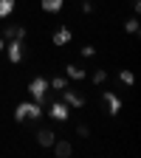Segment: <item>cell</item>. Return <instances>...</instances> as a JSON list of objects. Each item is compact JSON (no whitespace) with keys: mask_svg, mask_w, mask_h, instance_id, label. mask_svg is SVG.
Wrapping results in <instances>:
<instances>
[{"mask_svg":"<svg viewBox=\"0 0 141 158\" xmlns=\"http://www.w3.org/2000/svg\"><path fill=\"white\" fill-rule=\"evenodd\" d=\"M14 118L17 122H28V118H43V102H23L14 107Z\"/></svg>","mask_w":141,"mask_h":158,"instance_id":"cell-1","label":"cell"},{"mask_svg":"<svg viewBox=\"0 0 141 158\" xmlns=\"http://www.w3.org/2000/svg\"><path fill=\"white\" fill-rule=\"evenodd\" d=\"M6 56H9V62L11 65H20L23 62V51H26V45H23V40H6Z\"/></svg>","mask_w":141,"mask_h":158,"instance_id":"cell-2","label":"cell"},{"mask_svg":"<svg viewBox=\"0 0 141 158\" xmlns=\"http://www.w3.org/2000/svg\"><path fill=\"white\" fill-rule=\"evenodd\" d=\"M28 93L34 96V102H45V96H48V79L34 76L31 82H28Z\"/></svg>","mask_w":141,"mask_h":158,"instance_id":"cell-3","label":"cell"},{"mask_svg":"<svg viewBox=\"0 0 141 158\" xmlns=\"http://www.w3.org/2000/svg\"><path fill=\"white\" fill-rule=\"evenodd\" d=\"M62 102H65L68 107H85V96L76 93V90H71V88H65V90H62Z\"/></svg>","mask_w":141,"mask_h":158,"instance_id":"cell-4","label":"cell"},{"mask_svg":"<svg viewBox=\"0 0 141 158\" xmlns=\"http://www.w3.org/2000/svg\"><path fill=\"white\" fill-rule=\"evenodd\" d=\"M102 99H105V105H107V113L110 116H118V110H122V99H118L113 90H105Z\"/></svg>","mask_w":141,"mask_h":158,"instance_id":"cell-5","label":"cell"},{"mask_svg":"<svg viewBox=\"0 0 141 158\" xmlns=\"http://www.w3.org/2000/svg\"><path fill=\"white\" fill-rule=\"evenodd\" d=\"M51 150H54L56 158H71L73 155V147H71V141H65V138H56V141L51 144Z\"/></svg>","mask_w":141,"mask_h":158,"instance_id":"cell-6","label":"cell"},{"mask_svg":"<svg viewBox=\"0 0 141 158\" xmlns=\"http://www.w3.org/2000/svg\"><path fill=\"white\" fill-rule=\"evenodd\" d=\"M3 40H26V28L20 23H11V26H3Z\"/></svg>","mask_w":141,"mask_h":158,"instance_id":"cell-7","label":"cell"},{"mask_svg":"<svg viewBox=\"0 0 141 158\" xmlns=\"http://www.w3.org/2000/svg\"><path fill=\"white\" fill-rule=\"evenodd\" d=\"M48 116L54 118V122H65V118H68V105H65V102H51Z\"/></svg>","mask_w":141,"mask_h":158,"instance_id":"cell-8","label":"cell"},{"mask_svg":"<svg viewBox=\"0 0 141 158\" xmlns=\"http://www.w3.org/2000/svg\"><path fill=\"white\" fill-rule=\"evenodd\" d=\"M54 141H56V133H54V130H48V127H43V130H39V133H37V144H39V147H51Z\"/></svg>","mask_w":141,"mask_h":158,"instance_id":"cell-9","label":"cell"},{"mask_svg":"<svg viewBox=\"0 0 141 158\" xmlns=\"http://www.w3.org/2000/svg\"><path fill=\"white\" fill-rule=\"evenodd\" d=\"M71 37H73V34H71V28H68V26H62V28H56V31H54V37H51V40H54V45H68V43H71Z\"/></svg>","mask_w":141,"mask_h":158,"instance_id":"cell-10","label":"cell"},{"mask_svg":"<svg viewBox=\"0 0 141 158\" xmlns=\"http://www.w3.org/2000/svg\"><path fill=\"white\" fill-rule=\"evenodd\" d=\"M65 76H68V79H73V82H82V79L88 76V71H85V68H79V65H73V62H71V65L65 68Z\"/></svg>","mask_w":141,"mask_h":158,"instance_id":"cell-11","label":"cell"},{"mask_svg":"<svg viewBox=\"0 0 141 158\" xmlns=\"http://www.w3.org/2000/svg\"><path fill=\"white\" fill-rule=\"evenodd\" d=\"M43 11H48V14H56V11H62V6H65V0H43Z\"/></svg>","mask_w":141,"mask_h":158,"instance_id":"cell-12","label":"cell"},{"mask_svg":"<svg viewBox=\"0 0 141 158\" xmlns=\"http://www.w3.org/2000/svg\"><path fill=\"white\" fill-rule=\"evenodd\" d=\"M48 88L51 90H65L68 88V76H54L51 82H48Z\"/></svg>","mask_w":141,"mask_h":158,"instance_id":"cell-13","label":"cell"},{"mask_svg":"<svg viewBox=\"0 0 141 158\" xmlns=\"http://www.w3.org/2000/svg\"><path fill=\"white\" fill-rule=\"evenodd\" d=\"M14 11V0H0V17H9Z\"/></svg>","mask_w":141,"mask_h":158,"instance_id":"cell-14","label":"cell"},{"mask_svg":"<svg viewBox=\"0 0 141 158\" xmlns=\"http://www.w3.org/2000/svg\"><path fill=\"white\" fill-rule=\"evenodd\" d=\"M138 28H141L138 17H133V20H127V23H124V31H127V34H138Z\"/></svg>","mask_w":141,"mask_h":158,"instance_id":"cell-15","label":"cell"},{"mask_svg":"<svg viewBox=\"0 0 141 158\" xmlns=\"http://www.w3.org/2000/svg\"><path fill=\"white\" fill-rule=\"evenodd\" d=\"M90 79H93V85H102L105 79H107V71H102V68H99V71H93V73H90Z\"/></svg>","mask_w":141,"mask_h":158,"instance_id":"cell-16","label":"cell"},{"mask_svg":"<svg viewBox=\"0 0 141 158\" xmlns=\"http://www.w3.org/2000/svg\"><path fill=\"white\" fill-rule=\"evenodd\" d=\"M118 79H122L124 85H133V82H135V76H133V71H118Z\"/></svg>","mask_w":141,"mask_h":158,"instance_id":"cell-17","label":"cell"},{"mask_svg":"<svg viewBox=\"0 0 141 158\" xmlns=\"http://www.w3.org/2000/svg\"><path fill=\"white\" fill-rule=\"evenodd\" d=\"M76 133L82 135V138H88V135H90V127H88V124H79V127H76Z\"/></svg>","mask_w":141,"mask_h":158,"instance_id":"cell-18","label":"cell"},{"mask_svg":"<svg viewBox=\"0 0 141 158\" xmlns=\"http://www.w3.org/2000/svg\"><path fill=\"white\" fill-rule=\"evenodd\" d=\"M82 11H85V14L93 11V3H90V0H82Z\"/></svg>","mask_w":141,"mask_h":158,"instance_id":"cell-19","label":"cell"},{"mask_svg":"<svg viewBox=\"0 0 141 158\" xmlns=\"http://www.w3.org/2000/svg\"><path fill=\"white\" fill-rule=\"evenodd\" d=\"M93 54H96L93 45H85V48H82V56H93Z\"/></svg>","mask_w":141,"mask_h":158,"instance_id":"cell-20","label":"cell"},{"mask_svg":"<svg viewBox=\"0 0 141 158\" xmlns=\"http://www.w3.org/2000/svg\"><path fill=\"white\" fill-rule=\"evenodd\" d=\"M130 6H133V11L138 14V11H141V0H130Z\"/></svg>","mask_w":141,"mask_h":158,"instance_id":"cell-21","label":"cell"},{"mask_svg":"<svg viewBox=\"0 0 141 158\" xmlns=\"http://www.w3.org/2000/svg\"><path fill=\"white\" fill-rule=\"evenodd\" d=\"M6 48V40H3V34H0V51H3Z\"/></svg>","mask_w":141,"mask_h":158,"instance_id":"cell-22","label":"cell"}]
</instances>
